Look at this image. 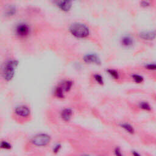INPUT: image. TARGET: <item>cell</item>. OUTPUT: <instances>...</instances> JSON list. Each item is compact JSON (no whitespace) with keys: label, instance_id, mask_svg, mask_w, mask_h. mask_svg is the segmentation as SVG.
I'll use <instances>...</instances> for the list:
<instances>
[{"label":"cell","instance_id":"cell-1","mask_svg":"<svg viewBox=\"0 0 156 156\" xmlns=\"http://www.w3.org/2000/svg\"><path fill=\"white\" fill-rule=\"evenodd\" d=\"M18 65V62L16 60H8L3 65L1 74L3 79L5 81L9 82L13 78Z\"/></svg>","mask_w":156,"mask_h":156},{"label":"cell","instance_id":"cell-2","mask_svg":"<svg viewBox=\"0 0 156 156\" xmlns=\"http://www.w3.org/2000/svg\"><path fill=\"white\" fill-rule=\"evenodd\" d=\"M71 34L77 38H84L90 34L89 28L83 23H74L69 27Z\"/></svg>","mask_w":156,"mask_h":156},{"label":"cell","instance_id":"cell-3","mask_svg":"<svg viewBox=\"0 0 156 156\" xmlns=\"http://www.w3.org/2000/svg\"><path fill=\"white\" fill-rule=\"evenodd\" d=\"M51 140V136L46 133H39L32 137L31 143L37 146H45L48 145Z\"/></svg>","mask_w":156,"mask_h":156},{"label":"cell","instance_id":"cell-4","mask_svg":"<svg viewBox=\"0 0 156 156\" xmlns=\"http://www.w3.org/2000/svg\"><path fill=\"white\" fill-rule=\"evenodd\" d=\"M15 113L18 116L22 118H27L30 116V110L27 106L24 105H20L15 108Z\"/></svg>","mask_w":156,"mask_h":156},{"label":"cell","instance_id":"cell-5","mask_svg":"<svg viewBox=\"0 0 156 156\" xmlns=\"http://www.w3.org/2000/svg\"><path fill=\"white\" fill-rule=\"evenodd\" d=\"M16 33L20 37H26L30 33V27L26 24H20L16 28Z\"/></svg>","mask_w":156,"mask_h":156},{"label":"cell","instance_id":"cell-6","mask_svg":"<svg viewBox=\"0 0 156 156\" xmlns=\"http://www.w3.org/2000/svg\"><path fill=\"white\" fill-rule=\"evenodd\" d=\"M84 62L87 63H94L96 65H101V60L99 57L95 54H89L85 55L83 58Z\"/></svg>","mask_w":156,"mask_h":156},{"label":"cell","instance_id":"cell-7","mask_svg":"<svg viewBox=\"0 0 156 156\" xmlns=\"http://www.w3.org/2000/svg\"><path fill=\"white\" fill-rule=\"evenodd\" d=\"M73 114V112L71 108H65L62 110L60 113V116L63 121L68 122L72 118Z\"/></svg>","mask_w":156,"mask_h":156},{"label":"cell","instance_id":"cell-8","mask_svg":"<svg viewBox=\"0 0 156 156\" xmlns=\"http://www.w3.org/2000/svg\"><path fill=\"white\" fill-rule=\"evenodd\" d=\"M59 8L65 12H68L71 7L72 0H61L57 3Z\"/></svg>","mask_w":156,"mask_h":156},{"label":"cell","instance_id":"cell-9","mask_svg":"<svg viewBox=\"0 0 156 156\" xmlns=\"http://www.w3.org/2000/svg\"><path fill=\"white\" fill-rule=\"evenodd\" d=\"M140 37L145 40H153L155 37V31L142 32L140 34Z\"/></svg>","mask_w":156,"mask_h":156},{"label":"cell","instance_id":"cell-10","mask_svg":"<svg viewBox=\"0 0 156 156\" xmlns=\"http://www.w3.org/2000/svg\"><path fill=\"white\" fill-rule=\"evenodd\" d=\"M121 42L122 45H123L124 46L127 47V48L132 46V44H133V40L132 38H131L129 36H125V37H122Z\"/></svg>","mask_w":156,"mask_h":156},{"label":"cell","instance_id":"cell-11","mask_svg":"<svg viewBox=\"0 0 156 156\" xmlns=\"http://www.w3.org/2000/svg\"><path fill=\"white\" fill-rule=\"evenodd\" d=\"M65 90L62 87V85L56 87L54 90V94L58 98H63L65 97Z\"/></svg>","mask_w":156,"mask_h":156},{"label":"cell","instance_id":"cell-12","mask_svg":"<svg viewBox=\"0 0 156 156\" xmlns=\"http://www.w3.org/2000/svg\"><path fill=\"white\" fill-rule=\"evenodd\" d=\"M120 126L124 130H126L127 132L130 133V134H133L135 132V130L133 127V126L132 125H130L129 123H122L120 124Z\"/></svg>","mask_w":156,"mask_h":156},{"label":"cell","instance_id":"cell-13","mask_svg":"<svg viewBox=\"0 0 156 156\" xmlns=\"http://www.w3.org/2000/svg\"><path fill=\"white\" fill-rule=\"evenodd\" d=\"M65 92H68L73 86V82L71 80H66L61 84Z\"/></svg>","mask_w":156,"mask_h":156},{"label":"cell","instance_id":"cell-14","mask_svg":"<svg viewBox=\"0 0 156 156\" xmlns=\"http://www.w3.org/2000/svg\"><path fill=\"white\" fill-rule=\"evenodd\" d=\"M107 71L108 72V73L110 75V76L112 77H113L115 79H119V73L118 72L113 69H108L107 70Z\"/></svg>","mask_w":156,"mask_h":156},{"label":"cell","instance_id":"cell-15","mask_svg":"<svg viewBox=\"0 0 156 156\" xmlns=\"http://www.w3.org/2000/svg\"><path fill=\"white\" fill-rule=\"evenodd\" d=\"M132 77L133 79L134 82L137 83H140L143 82V80H144L143 77L140 76V75H139V74H132Z\"/></svg>","mask_w":156,"mask_h":156},{"label":"cell","instance_id":"cell-16","mask_svg":"<svg viewBox=\"0 0 156 156\" xmlns=\"http://www.w3.org/2000/svg\"><path fill=\"white\" fill-rule=\"evenodd\" d=\"M0 148L2 149L9 150L12 148V145L6 141H1L0 142Z\"/></svg>","mask_w":156,"mask_h":156},{"label":"cell","instance_id":"cell-17","mask_svg":"<svg viewBox=\"0 0 156 156\" xmlns=\"http://www.w3.org/2000/svg\"><path fill=\"white\" fill-rule=\"evenodd\" d=\"M139 107L143 110L150 111L151 110V107L148 102H141L139 104Z\"/></svg>","mask_w":156,"mask_h":156},{"label":"cell","instance_id":"cell-18","mask_svg":"<svg viewBox=\"0 0 156 156\" xmlns=\"http://www.w3.org/2000/svg\"><path fill=\"white\" fill-rule=\"evenodd\" d=\"M94 78L95 79V80L100 85H103L104 84V80H103V77L98 74H94Z\"/></svg>","mask_w":156,"mask_h":156},{"label":"cell","instance_id":"cell-19","mask_svg":"<svg viewBox=\"0 0 156 156\" xmlns=\"http://www.w3.org/2000/svg\"><path fill=\"white\" fill-rule=\"evenodd\" d=\"M145 68L147 69L153 71L155 69V63H149L146 65H145Z\"/></svg>","mask_w":156,"mask_h":156},{"label":"cell","instance_id":"cell-20","mask_svg":"<svg viewBox=\"0 0 156 156\" xmlns=\"http://www.w3.org/2000/svg\"><path fill=\"white\" fill-rule=\"evenodd\" d=\"M60 149H61V145H60V144H56V145L54 147V148H53V152H54V153H57V152H58L60 151Z\"/></svg>","mask_w":156,"mask_h":156},{"label":"cell","instance_id":"cell-21","mask_svg":"<svg viewBox=\"0 0 156 156\" xmlns=\"http://www.w3.org/2000/svg\"><path fill=\"white\" fill-rule=\"evenodd\" d=\"M115 153L116 155H122L121 151L119 147H116L115 149Z\"/></svg>","mask_w":156,"mask_h":156},{"label":"cell","instance_id":"cell-22","mask_svg":"<svg viewBox=\"0 0 156 156\" xmlns=\"http://www.w3.org/2000/svg\"><path fill=\"white\" fill-rule=\"evenodd\" d=\"M143 2H144V4L143 3H141V5L143 6V7H147L149 5V3L147 2H146V1H143Z\"/></svg>","mask_w":156,"mask_h":156},{"label":"cell","instance_id":"cell-23","mask_svg":"<svg viewBox=\"0 0 156 156\" xmlns=\"http://www.w3.org/2000/svg\"><path fill=\"white\" fill-rule=\"evenodd\" d=\"M133 154L134 155H140V154H138L137 152H135V153H133Z\"/></svg>","mask_w":156,"mask_h":156}]
</instances>
